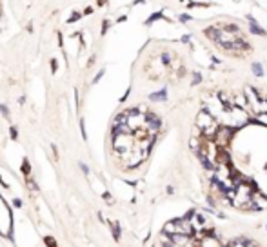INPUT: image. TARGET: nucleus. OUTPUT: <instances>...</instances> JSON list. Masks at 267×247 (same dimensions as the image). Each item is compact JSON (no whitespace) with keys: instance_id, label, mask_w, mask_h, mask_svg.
Instances as JSON below:
<instances>
[{"instance_id":"nucleus-10","label":"nucleus","mask_w":267,"mask_h":247,"mask_svg":"<svg viewBox=\"0 0 267 247\" xmlns=\"http://www.w3.org/2000/svg\"><path fill=\"white\" fill-rule=\"evenodd\" d=\"M111 229H113V236H115V240H120V225L111 222Z\"/></svg>"},{"instance_id":"nucleus-11","label":"nucleus","mask_w":267,"mask_h":247,"mask_svg":"<svg viewBox=\"0 0 267 247\" xmlns=\"http://www.w3.org/2000/svg\"><path fill=\"white\" fill-rule=\"evenodd\" d=\"M22 173H24L26 176H29V173H31V165H29V160H24V164H22Z\"/></svg>"},{"instance_id":"nucleus-6","label":"nucleus","mask_w":267,"mask_h":247,"mask_svg":"<svg viewBox=\"0 0 267 247\" xmlns=\"http://www.w3.org/2000/svg\"><path fill=\"white\" fill-rule=\"evenodd\" d=\"M162 233H164V234H169V236H171V234H176V233H178V224H176V220H175V222L165 224Z\"/></svg>"},{"instance_id":"nucleus-27","label":"nucleus","mask_w":267,"mask_h":247,"mask_svg":"<svg viewBox=\"0 0 267 247\" xmlns=\"http://www.w3.org/2000/svg\"><path fill=\"white\" fill-rule=\"evenodd\" d=\"M53 155H55V160L58 158V151H57V145H53Z\"/></svg>"},{"instance_id":"nucleus-15","label":"nucleus","mask_w":267,"mask_h":247,"mask_svg":"<svg viewBox=\"0 0 267 247\" xmlns=\"http://www.w3.org/2000/svg\"><path fill=\"white\" fill-rule=\"evenodd\" d=\"M158 18H162V13H155V15H153V17H151V18H149L147 22H145V24L149 25V24H153V22H155V20H158Z\"/></svg>"},{"instance_id":"nucleus-24","label":"nucleus","mask_w":267,"mask_h":247,"mask_svg":"<svg viewBox=\"0 0 267 247\" xmlns=\"http://www.w3.org/2000/svg\"><path fill=\"white\" fill-rule=\"evenodd\" d=\"M13 204H15V207H22V200H20V198H15Z\"/></svg>"},{"instance_id":"nucleus-19","label":"nucleus","mask_w":267,"mask_h":247,"mask_svg":"<svg viewBox=\"0 0 267 247\" xmlns=\"http://www.w3.org/2000/svg\"><path fill=\"white\" fill-rule=\"evenodd\" d=\"M162 62H164V64H169V62H171V55H169V53H164V55H162Z\"/></svg>"},{"instance_id":"nucleus-20","label":"nucleus","mask_w":267,"mask_h":247,"mask_svg":"<svg viewBox=\"0 0 267 247\" xmlns=\"http://www.w3.org/2000/svg\"><path fill=\"white\" fill-rule=\"evenodd\" d=\"M80 169L84 171V174H89V167H87V165L84 164V162H80Z\"/></svg>"},{"instance_id":"nucleus-2","label":"nucleus","mask_w":267,"mask_h":247,"mask_svg":"<svg viewBox=\"0 0 267 247\" xmlns=\"http://www.w3.org/2000/svg\"><path fill=\"white\" fill-rule=\"evenodd\" d=\"M2 222H6L7 227L13 231V214H11L9 207L6 206V202H4L2 196H0V227H2Z\"/></svg>"},{"instance_id":"nucleus-21","label":"nucleus","mask_w":267,"mask_h":247,"mask_svg":"<svg viewBox=\"0 0 267 247\" xmlns=\"http://www.w3.org/2000/svg\"><path fill=\"white\" fill-rule=\"evenodd\" d=\"M102 76H104V69L100 71V73H98V75H96V76H95V78H93V84H96L98 80H100V78H102Z\"/></svg>"},{"instance_id":"nucleus-9","label":"nucleus","mask_w":267,"mask_h":247,"mask_svg":"<svg viewBox=\"0 0 267 247\" xmlns=\"http://www.w3.org/2000/svg\"><path fill=\"white\" fill-rule=\"evenodd\" d=\"M222 29H226V33H236L238 35V25H234V24H226V25H222Z\"/></svg>"},{"instance_id":"nucleus-13","label":"nucleus","mask_w":267,"mask_h":247,"mask_svg":"<svg viewBox=\"0 0 267 247\" xmlns=\"http://www.w3.org/2000/svg\"><path fill=\"white\" fill-rule=\"evenodd\" d=\"M80 131H82V138H84V140H87V133H85V122H84V118H80Z\"/></svg>"},{"instance_id":"nucleus-14","label":"nucleus","mask_w":267,"mask_h":247,"mask_svg":"<svg viewBox=\"0 0 267 247\" xmlns=\"http://www.w3.org/2000/svg\"><path fill=\"white\" fill-rule=\"evenodd\" d=\"M0 113L4 115V118H9V109H7L4 104H0Z\"/></svg>"},{"instance_id":"nucleus-4","label":"nucleus","mask_w":267,"mask_h":247,"mask_svg":"<svg viewBox=\"0 0 267 247\" xmlns=\"http://www.w3.org/2000/svg\"><path fill=\"white\" fill-rule=\"evenodd\" d=\"M247 18H249V29H251V33H253V35H260V37H264V35H265V31H264V29L256 24V20H254L253 17H247Z\"/></svg>"},{"instance_id":"nucleus-25","label":"nucleus","mask_w":267,"mask_h":247,"mask_svg":"<svg viewBox=\"0 0 267 247\" xmlns=\"http://www.w3.org/2000/svg\"><path fill=\"white\" fill-rule=\"evenodd\" d=\"M57 67H58V64H57V60H51V69H53V73L57 71Z\"/></svg>"},{"instance_id":"nucleus-26","label":"nucleus","mask_w":267,"mask_h":247,"mask_svg":"<svg viewBox=\"0 0 267 247\" xmlns=\"http://www.w3.org/2000/svg\"><path fill=\"white\" fill-rule=\"evenodd\" d=\"M107 27H109V22L105 20V22H104V25H102V33H105V31H107Z\"/></svg>"},{"instance_id":"nucleus-8","label":"nucleus","mask_w":267,"mask_h":247,"mask_svg":"<svg viewBox=\"0 0 267 247\" xmlns=\"http://www.w3.org/2000/svg\"><path fill=\"white\" fill-rule=\"evenodd\" d=\"M251 69H253V73H254L256 76H262V75H264V69H262V65H260L258 62H253V64H251Z\"/></svg>"},{"instance_id":"nucleus-22","label":"nucleus","mask_w":267,"mask_h":247,"mask_svg":"<svg viewBox=\"0 0 267 247\" xmlns=\"http://www.w3.org/2000/svg\"><path fill=\"white\" fill-rule=\"evenodd\" d=\"M189 20H191L189 15H180V22H184V24H185V22H189Z\"/></svg>"},{"instance_id":"nucleus-1","label":"nucleus","mask_w":267,"mask_h":247,"mask_svg":"<svg viewBox=\"0 0 267 247\" xmlns=\"http://www.w3.org/2000/svg\"><path fill=\"white\" fill-rule=\"evenodd\" d=\"M231 138H233V127H220L218 133H216V136H214L216 144L220 145V147H226Z\"/></svg>"},{"instance_id":"nucleus-17","label":"nucleus","mask_w":267,"mask_h":247,"mask_svg":"<svg viewBox=\"0 0 267 247\" xmlns=\"http://www.w3.org/2000/svg\"><path fill=\"white\" fill-rule=\"evenodd\" d=\"M258 122L267 124V113H260V115H258Z\"/></svg>"},{"instance_id":"nucleus-7","label":"nucleus","mask_w":267,"mask_h":247,"mask_svg":"<svg viewBox=\"0 0 267 247\" xmlns=\"http://www.w3.org/2000/svg\"><path fill=\"white\" fill-rule=\"evenodd\" d=\"M165 98H167V91H165V89H160L158 93L149 95V100H151V102H160V100H165Z\"/></svg>"},{"instance_id":"nucleus-16","label":"nucleus","mask_w":267,"mask_h":247,"mask_svg":"<svg viewBox=\"0 0 267 247\" xmlns=\"http://www.w3.org/2000/svg\"><path fill=\"white\" fill-rule=\"evenodd\" d=\"M9 135H11L13 140H17V138H18V131H17V127H11V129H9Z\"/></svg>"},{"instance_id":"nucleus-18","label":"nucleus","mask_w":267,"mask_h":247,"mask_svg":"<svg viewBox=\"0 0 267 247\" xmlns=\"http://www.w3.org/2000/svg\"><path fill=\"white\" fill-rule=\"evenodd\" d=\"M202 82V76H200V73H194V76H193V84L196 85V84Z\"/></svg>"},{"instance_id":"nucleus-3","label":"nucleus","mask_w":267,"mask_h":247,"mask_svg":"<svg viewBox=\"0 0 267 247\" xmlns=\"http://www.w3.org/2000/svg\"><path fill=\"white\" fill-rule=\"evenodd\" d=\"M214 122H216V120H214V116H213L209 111H202V113L198 115V118H196V127H200V129L204 131V129H207V127H211Z\"/></svg>"},{"instance_id":"nucleus-12","label":"nucleus","mask_w":267,"mask_h":247,"mask_svg":"<svg viewBox=\"0 0 267 247\" xmlns=\"http://www.w3.org/2000/svg\"><path fill=\"white\" fill-rule=\"evenodd\" d=\"M44 242H45V245H47V247H58V245H57V242H55L51 236H45V238H44Z\"/></svg>"},{"instance_id":"nucleus-5","label":"nucleus","mask_w":267,"mask_h":247,"mask_svg":"<svg viewBox=\"0 0 267 247\" xmlns=\"http://www.w3.org/2000/svg\"><path fill=\"white\" fill-rule=\"evenodd\" d=\"M206 35L209 37V38H213L214 42H218L222 37H224V31H218L216 27H207V29H206Z\"/></svg>"},{"instance_id":"nucleus-23","label":"nucleus","mask_w":267,"mask_h":247,"mask_svg":"<svg viewBox=\"0 0 267 247\" xmlns=\"http://www.w3.org/2000/svg\"><path fill=\"white\" fill-rule=\"evenodd\" d=\"M78 18H80V15H78V13H75V15H73V17H71V18H69L67 22H77Z\"/></svg>"}]
</instances>
